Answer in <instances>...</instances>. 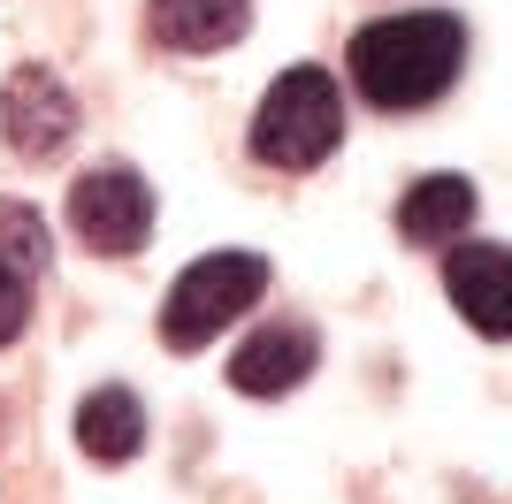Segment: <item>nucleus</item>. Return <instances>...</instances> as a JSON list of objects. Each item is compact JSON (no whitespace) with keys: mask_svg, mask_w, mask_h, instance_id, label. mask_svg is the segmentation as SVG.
<instances>
[{"mask_svg":"<svg viewBox=\"0 0 512 504\" xmlns=\"http://www.w3.org/2000/svg\"><path fill=\"white\" fill-rule=\"evenodd\" d=\"M314 359H321V336L306 329V321H268V329H253L237 344L230 382L245 398H291V390L314 375Z\"/></svg>","mask_w":512,"mask_h":504,"instance_id":"6","label":"nucleus"},{"mask_svg":"<svg viewBox=\"0 0 512 504\" xmlns=\"http://www.w3.org/2000/svg\"><path fill=\"white\" fill-rule=\"evenodd\" d=\"M268 291V260L260 252H207L176 275V291L161 298V344L169 352H199L230 329L237 314H253V298Z\"/></svg>","mask_w":512,"mask_h":504,"instance_id":"3","label":"nucleus"},{"mask_svg":"<svg viewBox=\"0 0 512 504\" xmlns=\"http://www.w3.org/2000/svg\"><path fill=\"white\" fill-rule=\"evenodd\" d=\"M77 443H85V459H100V466H123V459H138L146 451V405L130 398V390H92L85 405H77Z\"/></svg>","mask_w":512,"mask_h":504,"instance_id":"10","label":"nucleus"},{"mask_svg":"<svg viewBox=\"0 0 512 504\" xmlns=\"http://www.w3.org/2000/svg\"><path fill=\"white\" fill-rule=\"evenodd\" d=\"M0 260H8L16 275H31V283L46 275V260H54V252H46V222H39V207H16V199L0 207Z\"/></svg>","mask_w":512,"mask_h":504,"instance_id":"11","label":"nucleus"},{"mask_svg":"<svg viewBox=\"0 0 512 504\" xmlns=\"http://www.w3.org/2000/svg\"><path fill=\"white\" fill-rule=\"evenodd\" d=\"M344 138V92L329 69L299 62L268 84V100L253 107V161L260 168H321Z\"/></svg>","mask_w":512,"mask_h":504,"instance_id":"2","label":"nucleus"},{"mask_svg":"<svg viewBox=\"0 0 512 504\" xmlns=\"http://www.w3.org/2000/svg\"><path fill=\"white\" fill-rule=\"evenodd\" d=\"M444 291L467 314V329L505 344L512 336V245H459L444 260Z\"/></svg>","mask_w":512,"mask_h":504,"instance_id":"7","label":"nucleus"},{"mask_svg":"<svg viewBox=\"0 0 512 504\" xmlns=\"http://www.w3.org/2000/svg\"><path fill=\"white\" fill-rule=\"evenodd\" d=\"M253 31V0H153V39L176 54H222Z\"/></svg>","mask_w":512,"mask_h":504,"instance_id":"8","label":"nucleus"},{"mask_svg":"<svg viewBox=\"0 0 512 504\" xmlns=\"http://www.w3.org/2000/svg\"><path fill=\"white\" fill-rule=\"evenodd\" d=\"M0 130H8V146H16L23 161L69 153V138H77V100H69V84L54 77V69L23 62L16 77H8V92H0Z\"/></svg>","mask_w":512,"mask_h":504,"instance_id":"5","label":"nucleus"},{"mask_svg":"<svg viewBox=\"0 0 512 504\" xmlns=\"http://www.w3.org/2000/svg\"><path fill=\"white\" fill-rule=\"evenodd\" d=\"M69 230L85 237L92 252H107V260H130V252L153 237V184L123 161L85 168V176L69 184Z\"/></svg>","mask_w":512,"mask_h":504,"instance_id":"4","label":"nucleus"},{"mask_svg":"<svg viewBox=\"0 0 512 504\" xmlns=\"http://www.w3.org/2000/svg\"><path fill=\"white\" fill-rule=\"evenodd\" d=\"M467 62V23L444 16V8H421V16H383L352 39V84H360L367 107H428L444 100L451 77Z\"/></svg>","mask_w":512,"mask_h":504,"instance_id":"1","label":"nucleus"},{"mask_svg":"<svg viewBox=\"0 0 512 504\" xmlns=\"http://www.w3.org/2000/svg\"><path fill=\"white\" fill-rule=\"evenodd\" d=\"M474 222V184L467 176H421V184L398 199V230L413 245H459Z\"/></svg>","mask_w":512,"mask_h":504,"instance_id":"9","label":"nucleus"},{"mask_svg":"<svg viewBox=\"0 0 512 504\" xmlns=\"http://www.w3.org/2000/svg\"><path fill=\"white\" fill-rule=\"evenodd\" d=\"M23 321H31V275H16L0 260V344H16Z\"/></svg>","mask_w":512,"mask_h":504,"instance_id":"12","label":"nucleus"}]
</instances>
